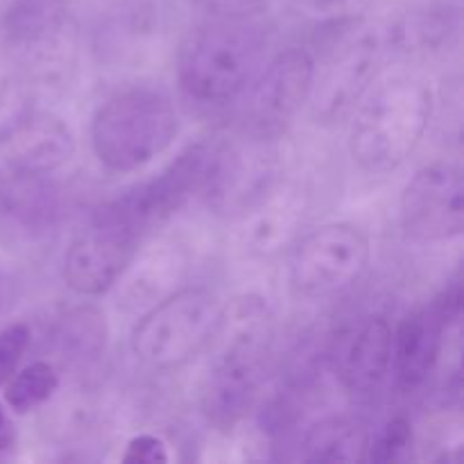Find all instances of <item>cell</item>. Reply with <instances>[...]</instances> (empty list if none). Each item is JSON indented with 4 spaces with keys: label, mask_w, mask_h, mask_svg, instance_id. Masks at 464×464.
Wrapping results in <instances>:
<instances>
[{
    "label": "cell",
    "mask_w": 464,
    "mask_h": 464,
    "mask_svg": "<svg viewBox=\"0 0 464 464\" xmlns=\"http://www.w3.org/2000/svg\"><path fill=\"white\" fill-rule=\"evenodd\" d=\"M211 338L216 358L202 388V412L218 430H231L247 417L266 379L270 315L261 299H240L222 311Z\"/></svg>",
    "instance_id": "cell-1"
},
{
    "label": "cell",
    "mask_w": 464,
    "mask_h": 464,
    "mask_svg": "<svg viewBox=\"0 0 464 464\" xmlns=\"http://www.w3.org/2000/svg\"><path fill=\"white\" fill-rule=\"evenodd\" d=\"M433 116V93L415 75H388L353 107L349 152L358 168L385 175L408 161Z\"/></svg>",
    "instance_id": "cell-2"
},
{
    "label": "cell",
    "mask_w": 464,
    "mask_h": 464,
    "mask_svg": "<svg viewBox=\"0 0 464 464\" xmlns=\"http://www.w3.org/2000/svg\"><path fill=\"white\" fill-rule=\"evenodd\" d=\"M267 39L252 21H216L195 27L177 53L181 91L199 104H225L238 98L266 57Z\"/></svg>",
    "instance_id": "cell-3"
},
{
    "label": "cell",
    "mask_w": 464,
    "mask_h": 464,
    "mask_svg": "<svg viewBox=\"0 0 464 464\" xmlns=\"http://www.w3.org/2000/svg\"><path fill=\"white\" fill-rule=\"evenodd\" d=\"M390 36L362 18H338L324 27L313 59L308 104L311 116L322 125L344 121L365 91L374 84Z\"/></svg>",
    "instance_id": "cell-4"
},
{
    "label": "cell",
    "mask_w": 464,
    "mask_h": 464,
    "mask_svg": "<svg viewBox=\"0 0 464 464\" xmlns=\"http://www.w3.org/2000/svg\"><path fill=\"white\" fill-rule=\"evenodd\" d=\"M179 131L170 100L152 89H130L111 95L95 111L91 145L104 168L131 172L161 157Z\"/></svg>",
    "instance_id": "cell-5"
},
{
    "label": "cell",
    "mask_w": 464,
    "mask_h": 464,
    "mask_svg": "<svg viewBox=\"0 0 464 464\" xmlns=\"http://www.w3.org/2000/svg\"><path fill=\"white\" fill-rule=\"evenodd\" d=\"M222 308L207 288H184L157 304L131 334V352L150 370H175L211 340Z\"/></svg>",
    "instance_id": "cell-6"
},
{
    "label": "cell",
    "mask_w": 464,
    "mask_h": 464,
    "mask_svg": "<svg viewBox=\"0 0 464 464\" xmlns=\"http://www.w3.org/2000/svg\"><path fill=\"white\" fill-rule=\"evenodd\" d=\"M211 143L190 145L159 175L104 202L95 216L122 222L143 236L154 225H161L172 213L179 211L195 193H202L211 166Z\"/></svg>",
    "instance_id": "cell-7"
},
{
    "label": "cell",
    "mask_w": 464,
    "mask_h": 464,
    "mask_svg": "<svg viewBox=\"0 0 464 464\" xmlns=\"http://www.w3.org/2000/svg\"><path fill=\"white\" fill-rule=\"evenodd\" d=\"M370 263V238L349 222H331L311 231L299 243L290 267L295 293L306 299H326L352 288Z\"/></svg>",
    "instance_id": "cell-8"
},
{
    "label": "cell",
    "mask_w": 464,
    "mask_h": 464,
    "mask_svg": "<svg viewBox=\"0 0 464 464\" xmlns=\"http://www.w3.org/2000/svg\"><path fill=\"white\" fill-rule=\"evenodd\" d=\"M252 136V134H249ZM275 139L252 136L245 143L213 145L202 195L220 213L247 216L281 186Z\"/></svg>",
    "instance_id": "cell-9"
},
{
    "label": "cell",
    "mask_w": 464,
    "mask_h": 464,
    "mask_svg": "<svg viewBox=\"0 0 464 464\" xmlns=\"http://www.w3.org/2000/svg\"><path fill=\"white\" fill-rule=\"evenodd\" d=\"M313 57L302 48L276 54L256 72L245 100V130L252 136L276 139L308 102Z\"/></svg>",
    "instance_id": "cell-10"
},
{
    "label": "cell",
    "mask_w": 464,
    "mask_h": 464,
    "mask_svg": "<svg viewBox=\"0 0 464 464\" xmlns=\"http://www.w3.org/2000/svg\"><path fill=\"white\" fill-rule=\"evenodd\" d=\"M143 236L122 222L91 218L89 229L82 231L63 256V281L84 297L107 293L127 272L139 252Z\"/></svg>",
    "instance_id": "cell-11"
},
{
    "label": "cell",
    "mask_w": 464,
    "mask_h": 464,
    "mask_svg": "<svg viewBox=\"0 0 464 464\" xmlns=\"http://www.w3.org/2000/svg\"><path fill=\"white\" fill-rule=\"evenodd\" d=\"M401 225L421 243L458 238L464 229V179L460 166L430 163L417 170L401 195Z\"/></svg>",
    "instance_id": "cell-12"
},
{
    "label": "cell",
    "mask_w": 464,
    "mask_h": 464,
    "mask_svg": "<svg viewBox=\"0 0 464 464\" xmlns=\"http://www.w3.org/2000/svg\"><path fill=\"white\" fill-rule=\"evenodd\" d=\"M451 322L440 311L438 302L408 313L392 331L390 376L394 388L403 394L417 392L433 374L444 344V334Z\"/></svg>",
    "instance_id": "cell-13"
},
{
    "label": "cell",
    "mask_w": 464,
    "mask_h": 464,
    "mask_svg": "<svg viewBox=\"0 0 464 464\" xmlns=\"http://www.w3.org/2000/svg\"><path fill=\"white\" fill-rule=\"evenodd\" d=\"M392 329L383 317H365L340 338L335 372L349 392H376L390 376Z\"/></svg>",
    "instance_id": "cell-14"
},
{
    "label": "cell",
    "mask_w": 464,
    "mask_h": 464,
    "mask_svg": "<svg viewBox=\"0 0 464 464\" xmlns=\"http://www.w3.org/2000/svg\"><path fill=\"white\" fill-rule=\"evenodd\" d=\"M7 145L12 170L48 175L71 161L75 152V136L62 118L36 111L7 140Z\"/></svg>",
    "instance_id": "cell-15"
},
{
    "label": "cell",
    "mask_w": 464,
    "mask_h": 464,
    "mask_svg": "<svg viewBox=\"0 0 464 464\" xmlns=\"http://www.w3.org/2000/svg\"><path fill=\"white\" fill-rule=\"evenodd\" d=\"M59 190L45 175L9 172L0 181V213L27 234H45L59 220Z\"/></svg>",
    "instance_id": "cell-16"
},
{
    "label": "cell",
    "mask_w": 464,
    "mask_h": 464,
    "mask_svg": "<svg viewBox=\"0 0 464 464\" xmlns=\"http://www.w3.org/2000/svg\"><path fill=\"white\" fill-rule=\"evenodd\" d=\"M458 9L449 5H429L415 9L388 32L390 44L408 53H435L451 44L458 34Z\"/></svg>",
    "instance_id": "cell-17"
},
{
    "label": "cell",
    "mask_w": 464,
    "mask_h": 464,
    "mask_svg": "<svg viewBox=\"0 0 464 464\" xmlns=\"http://www.w3.org/2000/svg\"><path fill=\"white\" fill-rule=\"evenodd\" d=\"M154 32L152 9L145 5H131L98 27L95 50L111 63H125L145 50Z\"/></svg>",
    "instance_id": "cell-18"
},
{
    "label": "cell",
    "mask_w": 464,
    "mask_h": 464,
    "mask_svg": "<svg viewBox=\"0 0 464 464\" xmlns=\"http://www.w3.org/2000/svg\"><path fill=\"white\" fill-rule=\"evenodd\" d=\"M367 435L349 420L331 417L313 424L302 442L308 462H361L367 458Z\"/></svg>",
    "instance_id": "cell-19"
},
{
    "label": "cell",
    "mask_w": 464,
    "mask_h": 464,
    "mask_svg": "<svg viewBox=\"0 0 464 464\" xmlns=\"http://www.w3.org/2000/svg\"><path fill=\"white\" fill-rule=\"evenodd\" d=\"M302 207L293 193H284V186L263 199L256 208L243 216L247 220V240L252 249L270 254L288 240L299 222Z\"/></svg>",
    "instance_id": "cell-20"
},
{
    "label": "cell",
    "mask_w": 464,
    "mask_h": 464,
    "mask_svg": "<svg viewBox=\"0 0 464 464\" xmlns=\"http://www.w3.org/2000/svg\"><path fill=\"white\" fill-rule=\"evenodd\" d=\"M107 322L93 306H82L66 313L53 334L54 349L63 361L91 362L107 347Z\"/></svg>",
    "instance_id": "cell-21"
},
{
    "label": "cell",
    "mask_w": 464,
    "mask_h": 464,
    "mask_svg": "<svg viewBox=\"0 0 464 464\" xmlns=\"http://www.w3.org/2000/svg\"><path fill=\"white\" fill-rule=\"evenodd\" d=\"M68 18L66 0H14L5 18L9 41L25 45Z\"/></svg>",
    "instance_id": "cell-22"
},
{
    "label": "cell",
    "mask_w": 464,
    "mask_h": 464,
    "mask_svg": "<svg viewBox=\"0 0 464 464\" xmlns=\"http://www.w3.org/2000/svg\"><path fill=\"white\" fill-rule=\"evenodd\" d=\"M59 388V376L50 362L36 361L14 374L7 383V392H5V401L18 415L34 411V408L44 406Z\"/></svg>",
    "instance_id": "cell-23"
},
{
    "label": "cell",
    "mask_w": 464,
    "mask_h": 464,
    "mask_svg": "<svg viewBox=\"0 0 464 464\" xmlns=\"http://www.w3.org/2000/svg\"><path fill=\"white\" fill-rule=\"evenodd\" d=\"M34 98L36 91L27 80L9 77L0 82V143H7L34 116Z\"/></svg>",
    "instance_id": "cell-24"
},
{
    "label": "cell",
    "mask_w": 464,
    "mask_h": 464,
    "mask_svg": "<svg viewBox=\"0 0 464 464\" xmlns=\"http://www.w3.org/2000/svg\"><path fill=\"white\" fill-rule=\"evenodd\" d=\"M412 447V424L403 415L392 417L383 429L376 433L372 442H367V458L376 464L397 462L411 451Z\"/></svg>",
    "instance_id": "cell-25"
},
{
    "label": "cell",
    "mask_w": 464,
    "mask_h": 464,
    "mask_svg": "<svg viewBox=\"0 0 464 464\" xmlns=\"http://www.w3.org/2000/svg\"><path fill=\"white\" fill-rule=\"evenodd\" d=\"M32 343V329L25 322H14L0 331V388L16 374L18 362Z\"/></svg>",
    "instance_id": "cell-26"
},
{
    "label": "cell",
    "mask_w": 464,
    "mask_h": 464,
    "mask_svg": "<svg viewBox=\"0 0 464 464\" xmlns=\"http://www.w3.org/2000/svg\"><path fill=\"white\" fill-rule=\"evenodd\" d=\"M216 21H252L267 9V0H190Z\"/></svg>",
    "instance_id": "cell-27"
},
{
    "label": "cell",
    "mask_w": 464,
    "mask_h": 464,
    "mask_svg": "<svg viewBox=\"0 0 464 464\" xmlns=\"http://www.w3.org/2000/svg\"><path fill=\"white\" fill-rule=\"evenodd\" d=\"M122 462H168L166 444L159 438L148 433H140L127 442Z\"/></svg>",
    "instance_id": "cell-28"
},
{
    "label": "cell",
    "mask_w": 464,
    "mask_h": 464,
    "mask_svg": "<svg viewBox=\"0 0 464 464\" xmlns=\"http://www.w3.org/2000/svg\"><path fill=\"white\" fill-rule=\"evenodd\" d=\"M293 3H297L299 7L311 9V12L329 14V12H338V9H343L344 5H347V0H293Z\"/></svg>",
    "instance_id": "cell-29"
},
{
    "label": "cell",
    "mask_w": 464,
    "mask_h": 464,
    "mask_svg": "<svg viewBox=\"0 0 464 464\" xmlns=\"http://www.w3.org/2000/svg\"><path fill=\"white\" fill-rule=\"evenodd\" d=\"M9 447H12V435L5 430V424H3V426H0V456H3V453L7 451Z\"/></svg>",
    "instance_id": "cell-30"
},
{
    "label": "cell",
    "mask_w": 464,
    "mask_h": 464,
    "mask_svg": "<svg viewBox=\"0 0 464 464\" xmlns=\"http://www.w3.org/2000/svg\"><path fill=\"white\" fill-rule=\"evenodd\" d=\"M5 424V412H3V406H0V426Z\"/></svg>",
    "instance_id": "cell-31"
},
{
    "label": "cell",
    "mask_w": 464,
    "mask_h": 464,
    "mask_svg": "<svg viewBox=\"0 0 464 464\" xmlns=\"http://www.w3.org/2000/svg\"><path fill=\"white\" fill-rule=\"evenodd\" d=\"M0 304H3V279H0Z\"/></svg>",
    "instance_id": "cell-32"
}]
</instances>
